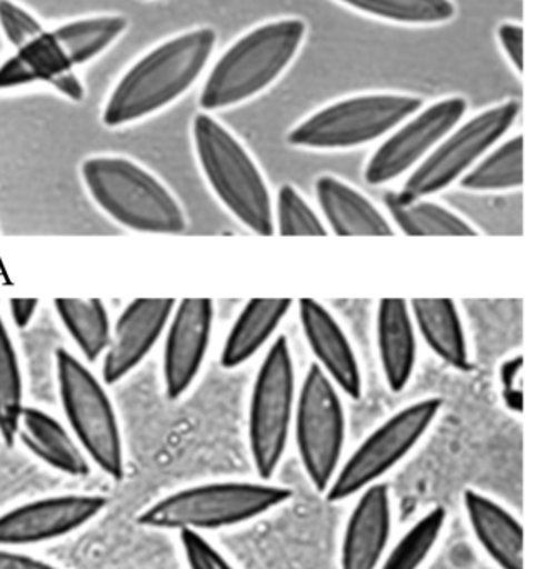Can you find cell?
Masks as SVG:
<instances>
[{"label":"cell","mask_w":546,"mask_h":569,"mask_svg":"<svg viewBox=\"0 0 546 569\" xmlns=\"http://www.w3.org/2000/svg\"><path fill=\"white\" fill-rule=\"evenodd\" d=\"M37 308H39V300H10L9 311L13 325H16L19 330H26V328L32 323Z\"/></svg>","instance_id":"cell-38"},{"label":"cell","mask_w":546,"mask_h":569,"mask_svg":"<svg viewBox=\"0 0 546 569\" xmlns=\"http://www.w3.org/2000/svg\"><path fill=\"white\" fill-rule=\"evenodd\" d=\"M520 113L515 100L498 103L471 117L464 126L455 127L414 169L397 193L401 200L427 199L460 180L498 140L512 129Z\"/></svg>","instance_id":"cell-11"},{"label":"cell","mask_w":546,"mask_h":569,"mask_svg":"<svg viewBox=\"0 0 546 569\" xmlns=\"http://www.w3.org/2000/svg\"><path fill=\"white\" fill-rule=\"evenodd\" d=\"M212 300H182L173 308L163 345V387L169 400L182 398L202 370L212 337Z\"/></svg>","instance_id":"cell-14"},{"label":"cell","mask_w":546,"mask_h":569,"mask_svg":"<svg viewBox=\"0 0 546 569\" xmlns=\"http://www.w3.org/2000/svg\"><path fill=\"white\" fill-rule=\"evenodd\" d=\"M298 317L305 340L317 358L318 367L338 390L358 400L364 391L360 363L344 328L327 307L315 300L298 301Z\"/></svg>","instance_id":"cell-17"},{"label":"cell","mask_w":546,"mask_h":569,"mask_svg":"<svg viewBox=\"0 0 546 569\" xmlns=\"http://www.w3.org/2000/svg\"><path fill=\"white\" fill-rule=\"evenodd\" d=\"M295 401L294 358L287 337L280 335L260 365L249 407L250 457L262 481H269L284 460Z\"/></svg>","instance_id":"cell-10"},{"label":"cell","mask_w":546,"mask_h":569,"mask_svg":"<svg viewBox=\"0 0 546 569\" xmlns=\"http://www.w3.org/2000/svg\"><path fill=\"white\" fill-rule=\"evenodd\" d=\"M498 40L510 59L512 66L518 72H524V29L517 23H502L498 29Z\"/></svg>","instance_id":"cell-36"},{"label":"cell","mask_w":546,"mask_h":569,"mask_svg":"<svg viewBox=\"0 0 546 569\" xmlns=\"http://www.w3.org/2000/svg\"><path fill=\"white\" fill-rule=\"evenodd\" d=\"M441 405L440 398H425L391 415L361 441L347 460L341 461L325 500L330 505L341 503L371 485L381 483L420 443L440 413Z\"/></svg>","instance_id":"cell-8"},{"label":"cell","mask_w":546,"mask_h":569,"mask_svg":"<svg viewBox=\"0 0 546 569\" xmlns=\"http://www.w3.org/2000/svg\"><path fill=\"white\" fill-rule=\"evenodd\" d=\"M275 230L281 237H325L327 227L290 183L278 189L274 209Z\"/></svg>","instance_id":"cell-32"},{"label":"cell","mask_w":546,"mask_h":569,"mask_svg":"<svg viewBox=\"0 0 546 569\" xmlns=\"http://www.w3.org/2000/svg\"><path fill=\"white\" fill-rule=\"evenodd\" d=\"M290 488L269 481H214L173 491L137 515V525L157 531H207L240 527L291 500Z\"/></svg>","instance_id":"cell-2"},{"label":"cell","mask_w":546,"mask_h":569,"mask_svg":"<svg viewBox=\"0 0 546 569\" xmlns=\"http://www.w3.org/2000/svg\"><path fill=\"white\" fill-rule=\"evenodd\" d=\"M192 137L200 169L220 203L250 232L272 237V196L246 147L209 113L196 116Z\"/></svg>","instance_id":"cell-5"},{"label":"cell","mask_w":546,"mask_h":569,"mask_svg":"<svg viewBox=\"0 0 546 569\" xmlns=\"http://www.w3.org/2000/svg\"><path fill=\"white\" fill-rule=\"evenodd\" d=\"M524 183V137H512L507 142L482 157L460 179L468 192H505Z\"/></svg>","instance_id":"cell-27"},{"label":"cell","mask_w":546,"mask_h":569,"mask_svg":"<svg viewBox=\"0 0 546 569\" xmlns=\"http://www.w3.org/2000/svg\"><path fill=\"white\" fill-rule=\"evenodd\" d=\"M377 345L385 381L394 393H400L410 383L417 363V335L407 301L378 303Z\"/></svg>","instance_id":"cell-22"},{"label":"cell","mask_w":546,"mask_h":569,"mask_svg":"<svg viewBox=\"0 0 546 569\" xmlns=\"http://www.w3.org/2000/svg\"><path fill=\"white\" fill-rule=\"evenodd\" d=\"M365 16L407 26H434L455 17L450 0H337Z\"/></svg>","instance_id":"cell-31"},{"label":"cell","mask_w":546,"mask_h":569,"mask_svg":"<svg viewBox=\"0 0 546 569\" xmlns=\"http://www.w3.org/2000/svg\"><path fill=\"white\" fill-rule=\"evenodd\" d=\"M179 541L189 569H237L207 540L206 535L180 531Z\"/></svg>","instance_id":"cell-34"},{"label":"cell","mask_w":546,"mask_h":569,"mask_svg":"<svg viewBox=\"0 0 546 569\" xmlns=\"http://www.w3.org/2000/svg\"><path fill=\"white\" fill-rule=\"evenodd\" d=\"M109 500L100 495H57L0 515V547L26 548L69 537L96 520Z\"/></svg>","instance_id":"cell-13"},{"label":"cell","mask_w":546,"mask_h":569,"mask_svg":"<svg viewBox=\"0 0 546 569\" xmlns=\"http://www.w3.org/2000/svg\"><path fill=\"white\" fill-rule=\"evenodd\" d=\"M57 317L87 363H96L112 337L109 311L102 300H56Z\"/></svg>","instance_id":"cell-25"},{"label":"cell","mask_w":546,"mask_h":569,"mask_svg":"<svg viewBox=\"0 0 546 569\" xmlns=\"http://www.w3.org/2000/svg\"><path fill=\"white\" fill-rule=\"evenodd\" d=\"M176 305V300H136L127 305L112 327L109 348L103 353V383H119L146 360L166 333Z\"/></svg>","instance_id":"cell-15"},{"label":"cell","mask_w":546,"mask_h":569,"mask_svg":"<svg viewBox=\"0 0 546 569\" xmlns=\"http://www.w3.org/2000/svg\"><path fill=\"white\" fill-rule=\"evenodd\" d=\"M411 318L425 343L455 370L471 368L467 335L454 300H414Z\"/></svg>","instance_id":"cell-23"},{"label":"cell","mask_w":546,"mask_h":569,"mask_svg":"<svg viewBox=\"0 0 546 569\" xmlns=\"http://www.w3.org/2000/svg\"><path fill=\"white\" fill-rule=\"evenodd\" d=\"M23 408L26 405L19 355L0 315V440L9 448L17 443V430Z\"/></svg>","instance_id":"cell-30"},{"label":"cell","mask_w":546,"mask_h":569,"mask_svg":"<svg viewBox=\"0 0 546 569\" xmlns=\"http://www.w3.org/2000/svg\"><path fill=\"white\" fill-rule=\"evenodd\" d=\"M49 83L70 100L83 99V87L53 30L43 29L0 66V90Z\"/></svg>","instance_id":"cell-18"},{"label":"cell","mask_w":546,"mask_h":569,"mask_svg":"<svg viewBox=\"0 0 546 569\" xmlns=\"http://www.w3.org/2000/svg\"><path fill=\"white\" fill-rule=\"evenodd\" d=\"M421 106L424 100L401 93L350 97L311 113L290 130L287 142L297 149H355L394 132Z\"/></svg>","instance_id":"cell-7"},{"label":"cell","mask_w":546,"mask_h":569,"mask_svg":"<svg viewBox=\"0 0 546 569\" xmlns=\"http://www.w3.org/2000/svg\"><path fill=\"white\" fill-rule=\"evenodd\" d=\"M0 29L7 42L19 49L23 43L42 32L43 26L12 0H0Z\"/></svg>","instance_id":"cell-33"},{"label":"cell","mask_w":546,"mask_h":569,"mask_svg":"<svg viewBox=\"0 0 546 569\" xmlns=\"http://www.w3.org/2000/svg\"><path fill=\"white\" fill-rule=\"evenodd\" d=\"M17 441L46 467L67 477L86 478L92 471V463L70 430L39 408H23Z\"/></svg>","instance_id":"cell-20"},{"label":"cell","mask_w":546,"mask_h":569,"mask_svg":"<svg viewBox=\"0 0 546 569\" xmlns=\"http://www.w3.org/2000/svg\"><path fill=\"white\" fill-rule=\"evenodd\" d=\"M315 196L324 219L338 237H391L387 217L354 187L334 176L318 177Z\"/></svg>","instance_id":"cell-21"},{"label":"cell","mask_w":546,"mask_h":569,"mask_svg":"<svg viewBox=\"0 0 546 569\" xmlns=\"http://www.w3.org/2000/svg\"><path fill=\"white\" fill-rule=\"evenodd\" d=\"M388 212L408 237H475L477 230L458 213L427 199L401 200L397 193L385 197Z\"/></svg>","instance_id":"cell-26"},{"label":"cell","mask_w":546,"mask_h":569,"mask_svg":"<svg viewBox=\"0 0 546 569\" xmlns=\"http://www.w3.org/2000/svg\"><path fill=\"white\" fill-rule=\"evenodd\" d=\"M216 43V30L202 27L149 50L113 87L103 107V126L119 129L176 102L202 76Z\"/></svg>","instance_id":"cell-1"},{"label":"cell","mask_w":546,"mask_h":569,"mask_svg":"<svg viewBox=\"0 0 546 569\" xmlns=\"http://www.w3.org/2000/svg\"><path fill=\"white\" fill-rule=\"evenodd\" d=\"M464 508L475 540L498 569H524V527L517 517L471 488L465 490Z\"/></svg>","instance_id":"cell-19"},{"label":"cell","mask_w":546,"mask_h":569,"mask_svg":"<svg viewBox=\"0 0 546 569\" xmlns=\"http://www.w3.org/2000/svg\"><path fill=\"white\" fill-rule=\"evenodd\" d=\"M394 505L388 485H371L357 495L345 525L340 569H378L390 548Z\"/></svg>","instance_id":"cell-16"},{"label":"cell","mask_w":546,"mask_h":569,"mask_svg":"<svg viewBox=\"0 0 546 569\" xmlns=\"http://www.w3.org/2000/svg\"><path fill=\"white\" fill-rule=\"evenodd\" d=\"M305 32L304 20L280 19L240 37L210 70L200 107L206 112L229 109L269 89L297 56Z\"/></svg>","instance_id":"cell-4"},{"label":"cell","mask_w":546,"mask_h":569,"mask_svg":"<svg viewBox=\"0 0 546 569\" xmlns=\"http://www.w3.org/2000/svg\"><path fill=\"white\" fill-rule=\"evenodd\" d=\"M56 377L70 433L110 480L126 477V453L112 400L96 375L66 348H57Z\"/></svg>","instance_id":"cell-6"},{"label":"cell","mask_w":546,"mask_h":569,"mask_svg":"<svg viewBox=\"0 0 546 569\" xmlns=\"http://www.w3.org/2000/svg\"><path fill=\"white\" fill-rule=\"evenodd\" d=\"M291 300H252L242 308L234 321L222 353L220 365L226 370H236L256 357L264 345L272 338L288 311Z\"/></svg>","instance_id":"cell-24"},{"label":"cell","mask_w":546,"mask_h":569,"mask_svg":"<svg viewBox=\"0 0 546 569\" xmlns=\"http://www.w3.org/2000/svg\"><path fill=\"white\" fill-rule=\"evenodd\" d=\"M464 97H448L411 116L375 150L365 167L368 186L380 187L417 169L467 113Z\"/></svg>","instance_id":"cell-12"},{"label":"cell","mask_w":546,"mask_h":569,"mask_svg":"<svg viewBox=\"0 0 546 569\" xmlns=\"http://www.w3.org/2000/svg\"><path fill=\"white\" fill-rule=\"evenodd\" d=\"M0 569H60L39 558L20 553L17 548L0 547Z\"/></svg>","instance_id":"cell-37"},{"label":"cell","mask_w":546,"mask_h":569,"mask_svg":"<svg viewBox=\"0 0 546 569\" xmlns=\"http://www.w3.org/2000/svg\"><path fill=\"white\" fill-rule=\"evenodd\" d=\"M522 365H524V358L515 357L512 358V360L505 361L500 371L505 403H507L510 410L517 411V413H522V410H524V407H522V403H524V400H522V390L517 388Z\"/></svg>","instance_id":"cell-35"},{"label":"cell","mask_w":546,"mask_h":569,"mask_svg":"<svg viewBox=\"0 0 546 569\" xmlns=\"http://www.w3.org/2000/svg\"><path fill=\"white\" fill-rule=\"evenodd\" d=\"M295 445L317 493H327L344 458L347 418L338 388L317 363L305 375L295 401Z\"/></svg>","instance_id":"cell-9"},{"label":"cell","mask_w":546,"mask_h":569,"mask_svg":"<svg viewBox=\"0 0 546 569\" xmlns=\"http://www.w3.org/2000/svg\"><path fill=\"white\" fill-rule=\"evenodd\" d=\"M447 518L444 507L431 508L405 531L394 547L388 548L378 569L424 568L444 535Z\"/></svg>","instance_id":"cell-29"},{"label":"cell","mask_w":546,"mask_h":569,"mask_svg":"<svg viewBox=\"0 0 546 569\" xmlns=\"http://www.w3.org/2000/svg\"><path fill=\"white\" fill-rule=\"evenodd\" d=\"M127 29L126 17L100 16L70 20L53 30L73 67L83 66L109 49Z\"/></svg>","instance_id":"cell-28"},{"label":"cell","mask_w":546,"mask_h":569,"mask_svg":"<svg viewBox=\"0 0 546 569\" xmlns=\"http://www.w3.org/2000/svg\"><path fill=\"white\" fill-rule=\"evenodd\" d=\"M80 177L90 199L126 229L160 236L186 232L187 217L179 200L133 160L89 157L80 166Z\"/></svg>","instance_id":"cell-3"}]
</instances>
